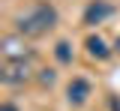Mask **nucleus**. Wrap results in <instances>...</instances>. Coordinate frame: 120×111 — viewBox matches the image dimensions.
<instances>
[{
	"instance_id": "423d86ee",
	"label": "nucleus",
	"mask_w": 120,
	"mask_h": 111,
	"mask_svg": "<svg viewBox=\"0 0 120 111\" xmlns=\"http://www.w3.org/2000/svg\"><path fill=\"white\" fill-rule=\"evenodd\" d=\"M84 48H87V54L93 57V60H108V57L114 54V48H108V42H105L99 33H96V36L90 33L87 39H84Z\"/></svg>"
},
{
	"instance_id": "39448f33",
	"label": "nucleus",
	"mask_w": 120,
	"mask_h": 111,
	"mask_svg": "<svg viewBox=\"0 0 120 111\" xmlns=\"http://www.w3.org/2000/svg\"><path fill=\"white\" fill-rule=\"evenodd\" d=\"M114 15V3L111 0H90V6L84 9V24H102L105 18Z\"/></svg>"
},
{
	"instance_id": "7ed1b4c3",
	"label": "nucleus",
	"mask_w": 120,
	"mask_h": 111,
	"mask_svg": "<svg viewBox=\"0 0 120 111\" xmlns=\"http://www.w3.org/2000/svg\"><path fill=\"white\" fill-rule=\"evenodd\" d=\"M0 51H3V57L6 60H33V48L24 42V36H18V33H6L3 39H0Z\"/></svg>"
},
{
	"instance_id": "f03ea898",
	"label": "nucleus",
	"mask_w": 120,
	"mask_h": 111,
	"mask_svg": "<svg viewBox=\"0 0 120 111\" xmlns=\"http://www.w3.org/2000/svg\"><path fill=\"white\" fill-rule=\"evenodd\" d=\"M30 60H6V63L0 66V81L6 84V87H21V84H27L30 81Z\"/></svg>"
},
{
	"instance_id": "0eeeda50",
	"label": "nucleus",
	"mask_w": 120,
	"mask_h": 111,
	"mask_svg": "<svg viewBox=\"0 0 120 111\" xmlns=\"http://www.w3.org/2000/svg\"><path fill=\"white\" fill-rule=\"evenodd\" d=\"M54 57H57L60 66H69V63H72V45H69L66 39H60L57 45H54Z\"/></svg>"
},
{
	"instance_id": "f257e3e1",
	"label": "nucleus",
	"mask_w": 120,
	"mask_h": 111,
	"mask_svg": "<svg viewBox=\"0 0 120 111\" xmlns=\"http://www.w3.org/2000/svg\"><path fill=\"white\" fill-rule=\"evenodd\" d=\"M57 6L54 3H48V0H36L30 9H24L21 15H15V33L18 36H24V39H36V36H45L48 30H54L57 27Z\"/></svg>"
},
{
	"instance_id": "1a4fd4ad",
	"label": "nucleus",
	"mask_w": 120,
	"mask_h": 111,
	"mask_svg": "<svg viewBox=\"0 0 120 111\" xmlns=\"http://www.w3.org/2000/svg\"><path fill=\"white\" fill-rule=\"evenodd\" d=\"M111 108H114V111H120V102H117V96H111Z\"/></svg>"
},
{
	"instance_id": "20e7f679",
	"label": "nucleus",
	"mask_w": 120,
	"mask_h": 111,
	"mask_svg": "<svg viewBox=\"0 0 120 111\" xmlns=\"http://www.w3.org/2000/svg\"><path fill=\"white\" fill-rule=\"evenodd\" d=\"M90 96H93V84H90L87 78L75 75V78L66 84V102H69V105H75V108H78V105H84Z\"/></svg>"
},
{
	"instance_id": "9d476101",
	"label": "nucleus",
	"mask_w": 120,
	"mask_h": 111,
	"mask_svg": "<svg viewBox=\"0 0 120 111\" xmlns=\"http://www.w3.org/2000/svg\"><path fill=\"white\" fill-rule=\"evenodd\" d=\"M114 54H120V36H117V42H114Z\"/></svg>"
},
{
	"instance_id": "6e6552de",
	"label": "nucleus",
	"mask_w": 120,
	"mask_h": 111,
	"mask_svg": "<svg viewBox=\"0 0 120 111\" xmlns=\"http://www.w3.org/2000/svg\"><path fill=\"white\" fill-rule=\"evenodd\" d=\"M36 78H39V84H42V87H51V84H54V78H57V72H54V69H39V75H36Z\"/></svg>"
}]
</instances>
